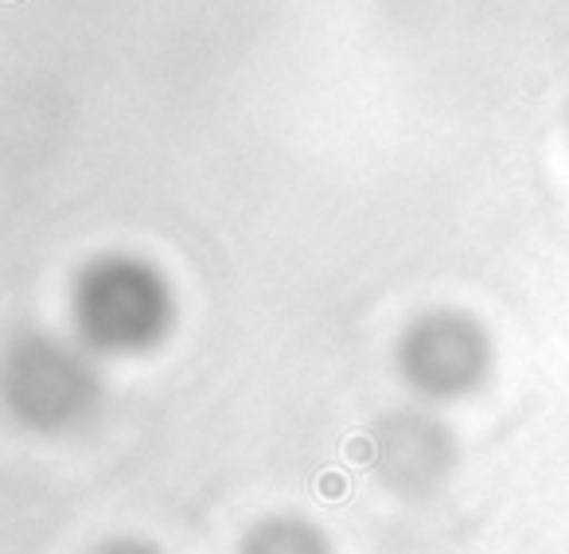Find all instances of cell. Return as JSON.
Masks as SVG:
<instances>
[{"instance_id":"7a4b0ae2","label":"cell","mask_w":569,"mask_h":554,"mask_svg":"<svg viewBox=\"0 0 569 554\" xmlns=\"http://www.w3.org/2000/svg\"><path fill=\"white\" fill-rule=\"evenodd\" d=\"M242 554H332L317 523L305 520H269L258 531H250L242 543Z\"/></svg>"},{"instance_id":"6da1fadb","label":"cell","mask_w":569,"mask_h":554,"mask_svg":"<svg viewBox=\"0 0 569 554\" xmlns=\"http://www.w3.org/2000/svg\"><path fill=\"white\" fill-rule=\"evenodd\" d=\"M421 344H413L410 352V375L421 390L429 395H457V390H468L480 375V352H476V340L465 333V328H429L426 336H418Z\"/></svg>"},{"instance_id":"3957f363","label":"cell","mask_w":569,"mask_h":554,"mask_svg":"<svg viewBox=\"0 0 569 554\" xmlns=\"http://www.w3.org/2000/svg\"><path fill=\"white\" fill-rule=\"evenodd\" d=\"M98 554H160V551H152V546H144V543H129V538H121V543L102 546Z\"/></svg>"}]
</instances>
